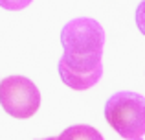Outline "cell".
Segmentation results:
<instances>
[{
	"mask_svg": "<svg viewBox=\"0 0 145 140\" xmlns=\"http://www.w3.org/2000/svg\"><path fill=\"white\" fill-rule=\"evenodd\" d=\"M105 120L121 138L136 140L145 133V100L142 94L121 90L106 100Z\"/></svg>",
	"mask_w": 145,
	"mask_h": 140,
	"instance_id": "2",
	"label": "cell"
},
{
	"mask_svg": "<svg viewBox=\"0 0 145 140\" xmlns=\"http://www.w3.org/2000/svg\"><path fill=\"white\" fill-rule=\"evenodd\" d=\"M61 44L64 52L57 70L63 83L74 90L94 87L103 76V26L90 17L72 18L61 32Z\"/></svg>",
	"mask_w": 145,
	"mask_h": 140,
	"instance_id": "1",
	"label": "cell"
},
{
	"mask_svg": "<svg viewBox=\"0 0 145 140\" xmlns=\"http://www.w3.org/2000/svg\"><path fill=\"white\" fill-rule=\"evenodd\" d=\"M40 140H55V137H48V138H40Z\"/></svg>",
	"mask_w": 145,
	"mask_h": 140,
	"instance_id": "6",
	"label": "cell"
},
{
	"mask_svg": "<svg viewBox=\"0 0 145 140\" xmlns=\"http://www.w3.org/2000/svg\"><path fill=\"white\" fill-rule=\"evenodd\" d=\"M0 105L13 118H31L40 107V92L31 79L9 76L0 81Z\"/></svg>",
	"mask_w": 145,
	"mask_h": 140,
	"instance_id": "3",
	"label": "cell"
},
{
	"mask_svg": "<svg viewBox=\"0 0 145 140\" xmlns=\"http://www.w3.org/2000/svg\"><path fill=\"white\" fill-rule=\"evenodd\" d=\"M55 140H105V138L92 126L79 124V126H72L68 129H64L59 137H55Z\"/></svg>",
	"mask_w": 145,
	"mask_h": 140,
	"instance_id": "4",
	"label": "cell"
},
{
	"mask_svg": "<svg viewBox=\"0 0 145 140\" xmlns=\"http://www.w3.org/2000/svg\"><path fill=\"white\" fill-rule=\"evenodd\" d=\"M136 140H142V138H136Z\"/></svg>",
	"mask_w": 145,
	"mask_h": 140,
	"instance_id": "7",
	"label": "cell"
},
{
	"mask_svg": "<svg viewBox=\"0 0 145 140\" xmlns=\"http://www.w3.org/2000/svg\"><path fill=\"white\" fill-rule=\"evenodd\" d=\"M33 0H0V7L7 11H20L24 7H28Z\"/></svg>",
	"mask_w": 145,
	"mask_h": 140,
	"instance_id": "5",
	"label": "cell"
}]
</instances>
